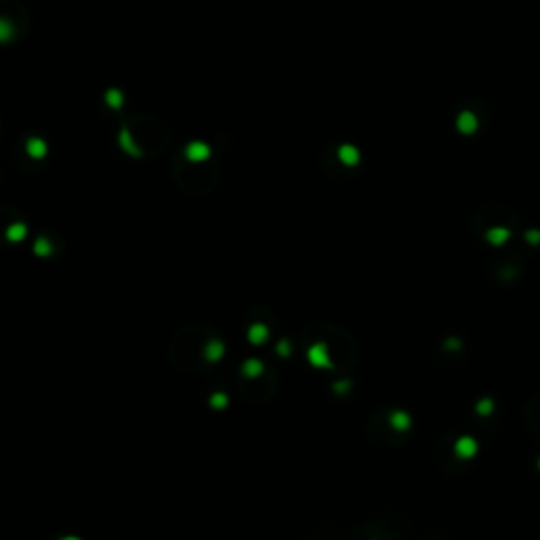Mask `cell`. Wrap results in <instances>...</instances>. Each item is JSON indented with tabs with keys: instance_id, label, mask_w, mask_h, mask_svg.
Instances as JSON below:
<instances>
[{
	"instance_id": "obj_1",
	"label": "cell",
	"mask_w": 540,
	"mask_h": 540,
	"mask_svg": "<svg viewBox=\"0 0 540 540\" xmlns=\"http://www.w3.org/2000/svg\"><path fill=\"white\" fill-rule=\"evenodd\" d=\"M454 451L460 458H471L477 454V441L473 437H460L454 445Z\"/></svg>"
},
{
	"instance_id": "obj_2",
	"label": "cell",
	"mask_w": 540,
	"mask_h": 540,
	"mask_svg": "<svg viewBox=\"0 0 540 540\" xmlns=\"http://www.w3.org/2000/svg\"><path fill=\"white\" fill-rule=\"evenodd\" d=\"M209 154V148L205 144H201V141H197V144H190L188 146V156L192 158V161H201V158H207Z\"/></svg>"
},
{
	"instance_id": "obj_3",
	"label": "cell",
	"mask_w": 540,
	"mask_h": 540,
	"mask_svg": "<svg viewBox=\"0 0 540 540\" xmlns=\"http://www.w3.org/2000/svg\"><path fill=\"white\" fill-rule=\"evenodd\" d=\"M509 238V230H504V228H492L490 232H488V241L492 245H500L504 243Z\"/></svg>"
},
{
	"instance_id": "obj_4",
	"label": "cell",
	"mask_w": 540,
	"mask_h": 540,
	"mask_svg": "<svg viewBox=\"0 0 540 540\" xmlns=\"http://www.w3.org/2000/svg\"><path fill=\"white\" fill-rule=\"evenodd\" d=\"M28 150H30L32 156H45L47 146H45V141L42 139H30L28 141Z\"/></svg>"
},
{
	"instance_id": "obj_5",
	"label": "cell",
	"mask_w": 540,
	"mask_h": 540,
	"mask_svg": "<svg viewBox=\"0 0 540 540\" xmlns=\"http://www.w3.org/2000/svg\"><path fill=\"white\" fill-rule=\"evenodd\" d=\"M393 424L399 431H407V429H410V416L403 414V412H395L393 414Z\"/></svg>"
},
{
	"instance_id": "obj_6",
	"label": "cell",
	"mask_w": 540,
	"mask_h": 540,
	"mask_svg": "<svg viewBox=\"0 0 540 540\" xmlns=\"http://www.w3.org/2000/svg\"><path fill=\"white\" fill-rule=\"evenodd\" d=\"M477 412H479L481 416H488L492 412V401L490 399H483L479 405H477Z\"/></svg>"
},
{
	"instance_id": "obj_7",
	"label": "cell",
	"mask_w": 540,
	"mask_h": 540,
	"mask_svg": "<svg viewBox=\"0 0 540 540\" xmlns=\"http://www.w3.org/2000/svg\"><path fill=\"white\" fill-rule=\"evenodd\" d=\"M8 36H11V25L6 21H0V40H6Z\"/></svg>"
},
{
	"instance_id": "obj_8",
	"label": "cell",
	"mask_w": 540,
	"mask_h": 540,
	"mask_svg": "<svg viewBox=\"0 0 540 540\" xmlns=\"http://www.w3.org/2000/svg\"><path fill=\"white\" fill-rule=\"evenodd\" d=\"M108 104H112V106H120V93L110 91V93H108Z\"/></svg>"
},
{
	"instance_id": "obj_9",
	"label": "cell",
	"mask_w": 540,
	"mask_h": 540,
	"mask_svg": "<svg viewBox=\"0 0 540 540\" xmlns=\"http://www.w3.org/2000/svg\"><path fill=\"white\" fill-rule=\"evenodd\" d=\"M538 468H540V460H538Z\"/></svg>"
}]
</instances>
